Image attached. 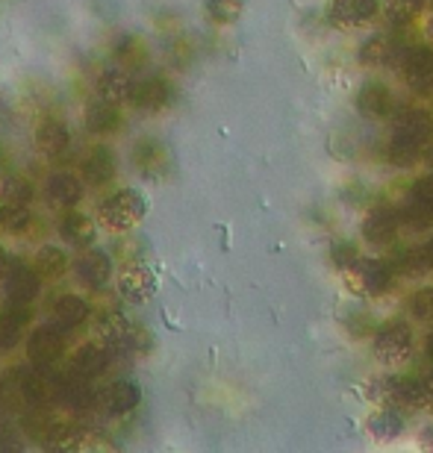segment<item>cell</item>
<instances>
[{"mask_svg":"<svg viewBox=\"0 0 433 453\" xmlns=\"http://www.w3.org/2000/svg\"><path fill=\"white\" fill-rule=\"evenodd\" d=\"M33 195L35 188L27 177H6L4 186H0V201H4V206H30Z\"/></svg>","mask_w":433,"mask_h":453,"instance_id":"cell-29","label":"cell"},{"mask_svg":"<svg viewBox=\"0 0 433 453\" xmlns=\"http://www.w3.org/2000/svg\"><path fill=\"white\" fill-rule=\"evenodd\" d=\"M153 292H157V274L148 265H142V262H130L119 274V295L124 301L144 303L151 301Z\"/></svg>","mask_w":433,"mask_h":453,"instance_id":"cell-6","label":"cell"},{"mask_svg":"<svg viewBox=\"0 0 433 453\" xmlns=\"http://www.w3.org/2000/svg\"><path fill=\"white\" fill-rule=\"evenodd\" d=\"M128 101L139 110H162L171 101V86L162 77H144L130 86Z\"/></svg>","mask_w":433,"mask_h":453,"instance_id":"cell-13","label":"cell"},{"mask_svg":"<svg viewBox=\"0 0 433 453\" xmlns=\"http://www.w3.org/2000/svg\"><path fill=\"white\" fill-rule=\"evenodd\" d=\"M27 321H30V310H27V306L9 303V310L0 312V350L15 348L18 339H21Z\"/></svg>","mask_w":433,"mask_h":453,"instance_id":"cell-24","label":"cell"},{"mask_svg":"<svg viewBox=\"0 0 433 453\" xmlns=\"http://www.w3.org/2000/svg\"><path fill=\"white\" fill-rule=\"evenodd\" d=\"M39 271L24 265V262H18L12 265L6 277V301L12 306H27L35 301V295H39Z\"/></svg>","mask_w":433,"mask_h":453,"instance_id":"cell-12","label":"cell"},{"mask_svg":"<svg viewBox=\"0 0 433 453\" xmlns=\"http://www.w3.org/2000/svg\"><path fill=\"white\" fill-rule=\"evenodd\" d=\"M375 383H377L375 386L377 397H386V401L401 406H421L430 397V386L419 377H395L386 380V386H381L383 380H375Z\"/></svg>","mask_w":433,"mask_h":453,"instance_id":"cell-5","label":"cell"},{"mask_svg":"<svg viewBox=\"0 0 433 453\" xmlns=\"http://www.w3.org/2000/svg\"><path fill=\"white\" fill-rule=\"evenodd\" d=\"M110 359H112L110 344H83V348L74 353V359H71V368H74V374L80 377L95 380L110 368Z\"/></svg>","mask_w":433,"mask_h":453,"instance_id":"cell-14","label":"cell"},{"mask_svg":"<svg viewBox=\"0 0 433 453\" xmlns=\"http://www.w3.org/2000/svg\"><path fill=\"white\" fill-rule=\"evenodd\" d=\"M392 106H395V97L392 92L386 88L383 83H368L360 88V95H357V110L368 115V118H386L392 112Z\"/></svg>","mask_w":433,"mask_h":453,"instance_id":"cell-20","label":"cell"},{"mask_svg":"<svg viewBox=\"0 0 433 453\" xmlns=\"http://www.w3.org/2000/svg\"><path fill=\"white\" fill-rule=\"evenodd\" d=\"M35 144H39V150L44 157L50 159H59L68 153V144H71V133L66 124L59 121H44L39 124V130H35Z\"/></svg>","mask_w":433,"mask_h":453,"instance_id":"cell-17","label":"cell"},{"mask_svg":"<svg viewBox=\"0 0 433 453\" xmlns=\"http://www.w3.org/2000/svg\"><path fill=\"white\" fill-rule=\"evenodd\" d=\"M83 174L89 186H106L115 177V153L106 144H97L83 159Z\"/></svg>","mask_w":433,"mask_h":453,"instance_id":"cell-19","label":"cell"},{"mask_svg":"<svg viewBox=\"0 0 433 453\" xmlns=\"http://www.w3.org/2000/svg\"><path fill=\"white\" fill-rule=\"evenodd\" d=\"M366 427L377 441L386 445V441H395L404 433V415L398 410H390V406H386V410H377L372 418H368Z\"/></svg>","mask_w":433,"mask_h":453,"instance_id":"cell-25","label":"cell"},{"mask_svg":"<svg viewBox=\"0 0 433 453\" xmlns=\"http://www.w3.org/2000/svg\"><path fill=\"white\" fill-rule=\"evenodd\" d=\"M139 401H142V388L133 383V380H119V383H112L104 392V406H106V412H112V415L133 412L139 406Z\"/></svg>","mask_w":433,"mask_h":453,"instance_id":"cell-18","label":"cell"},{"mask_svg":"<svg viewBox=\"0 0 433 453\" xmlns=\"http://www.w3.org/2000/svg\"><path fill=\"white\" fill-rule=\"evenodd\" d=\"M413 206H421V210L433 212V174L419 177L416 183L410 186V201Z\"/></svg>","mask_w":433,"mask_h":453,"instance_id":"cell-35","label":"cell"},{"mask_svg":"<svg viewBox=\"0 0 433 453\" xmlns=\"http://www.w3.org/2000/svg\"><path fill=\"white\" fill-rule=\"evenodd\" d=\"M206 15L215 24H233L242 18V0H206Z\"/></svg>","mask_w":433,"mask_h":453,"instance_id":"cell-31","label":"cell"},{"mask_svg":"<svg viewBox=\"0 0 433 453\" xmlns=\"http://www.w3.org/2000/svg\"><path fill=\"white\" fill-rule=\"evenodd\" d=\"M398 71L416 92H430L433 88V50L430 48H407L398 57Z\"/></svg>","mask_w":433,"mask_h":453,"instance_id":"cell-3","label":"cell"},{"mask_svg":"<svg viewBox=\"0 0 433 453\" xmlns=\"http://www.w3.org/2000/svg\"><path fill=\"white\" fill-rule=\"evenodd\" d=\"M392 53V42L386 39V35H375V39H368L363 48H360V62H366V65H381V62L390 59Z\"/></svg>","mask_w":433,"mask_h":453,"instance_id":"cell-32","label":"cell"},{"mask_svg":"<svg viewBox=\"0 0 433 453\" xmlns=\"http://www.w3.org/2000/svg\"><path fill=\"white\" fill-rule=\"evenodd\" d=\"M130 80L121 74V71H104L101 80H97V92H101V101L110 104H121L130 97Z\"/></svg>","mask_w":433,"mask_h":453,"instance_id":"cell-28","label":"cell"},{"mask_svg":"<svg viewBox=\"0 0 433 453\" xmlns=\"http://www.w3.org/2000/svg\"><path fill=\"white\" fill-rule=\"evenodd\" d=\"M421 250H425V262H428V265L433 268V239L425 244V248H421Z\"/></svg>","mask_w":433,"mask_h":453,"instance_id":"cell-39","label":"cell"},{"mask_svg":"<svg viewBox=\"0 0 433 453\" xmlns=\"http://www.w3.org/2000/svg\"><path fill=\"white\" fill-rule=\"evenodd\" d=\"M66 268H68L66 250L53 248V244H44V248L35 253V271H39L42 277H59Z\"/></svg>","mask_w":433,"mask_h":453,"instance_id":"cell-30","label":"cell"},{"mask_svg":"<svg viewBox=\"0 0 433 453\" xmlns=\"http://www.w3.org/2000/svg\"><path fill=\"white\" fill-rule=\"evenodd\" d=\"M89 312H92L89 310V303L77 295H62L59 301L53 303V321H57L62 330L80 327V324L89 319Z\"/></svg>","mask_w":433,"mask_h":453,"instance_id":"cell-22","label":"cell"},{"mask_svg":"<svg viewBox=\"0 0 433 453\" xmlns=\"http://www.w3.org/2000/svg\"><path fill=\"white\" fill-rule=\"evenodd\" d=\"M115 57H119V62H124L128 68H136L144 62V44L139 39H133V35H128V39H121L115 44Z\"/></svg>","mask_w":433,"mask_h":453,"instance_id":"cell-34","label":"cell"},{"mask_svg":"<svg viewBox=\"0 0 433 453\" xmlns=\"http://www.w3.org/2000/svg\"><path fill=\"white\" fill-rule=\"evenodd\" d=\"M398 226H401V215L383 206V210L368 212V219L363 224V235L372 244H390L398 235Z\"/></svg>","mask_w":433,"mask_h":453,"instance_id":"cell-15","label":"cell"},{"mask_svg":"<svg viewBox=\"0 0 433 453\" xmlns=\"http://www.w3.org/2000/svg\"><path fill=\"white\" fill-rule=\"evenodd\" d=\"M30 212H27V206H6L4 210V219H0V224L6 226L9 233H24L27 226H30Z\"/></svg>","mask_w":433,"mask_h":453,"instance_id":"cell-37","label":"cell"},{"mask_svg":"<svg viewBox=\"0 0 433 453\" xmlns=\"http://www.w3.org/2000/svg\"><path fill=\"white\" fill-rule=\"evenodd\" d=\"M57 401L62 406H68V410H77V412H89L95 410L97 401H101V395H97V388L89 383V377H57Z\"/></svg>","mask_w":433,"mask_h":453,"instance_id":"cell-7","label":"cell"},{"mask_svg":"<svg viewBox=\"0 0 433 453\" xmlns=\"http://www.w3.org/2000/svg\"><path fill=\"white\" fill-rule=\"evenodd\" d=\"M430 33H433V21H430Z\"/></svg>","mask_w":433,"mask_h":453,"instance_id":"cell-44","label":"cell"},{"mask_svg":"<svg viewBox=\"0 0 433 453\" xmlns=\"http://www.w3.org/2000/svg\"><path fill=\"white\" fill-rule=\"evenodd\" d=\"M430 135H433V115L428 110L404 112L392 130L390 157L398 162V165H407V162H413L421 150H425Z\"/></svg>","mask_w":433,"mask_h":453,"instance_id":"cell-1","label":"cell"},{"mask_svg":"<svg viewBox=\"0 0 433 453\" xmlns=\"http://www.w3.org/2000/svg\"><path fill=\"white\" fill-rule=\"evenodd\" d=\"M18 386H21L24 401L39 406V410L42 406H48L50 401H57V377L48 374L42 365L18 371Z\"/></svg>","mask_w":433,"mask_h":453,"instance_id":"cell-8","label":"cell"},{"mask_svg":"<svg viewBox=\"0 0 433 453\" xmlns=\"http://www.w3.org/2000/svg\"><path fill=\"white\" fill-rule=\"evenodd\" d=\"M413 350V330L404 321H392L377 330L375 357L381 362H401Z\"/></svg>","mask_w":433,"mask_h":453,"instance_id":"cell-4","label":"cell"},{"mask_svg":"<svg viewBox=\"0 0 433 453\" xmlns=\"http://www.w3.org/2000/svg\"><path fill=\"white\" fill-rule=\"evenodd\" d=\"M401 4H407V6H419V4H425V0H401Z\"/></svg>","mask_w":433,"mask_h":453,"instance_id":"cell-42","label":"cell"},{"mask_svg":"<svg viewBox=\"0 0 433 453\" xmlns=\"http://www.w3.org/2000/svg\"><path fill=\"white\" fill-rule=\"evenodd\" d=\"M148 212V203L139 192L133 188H121V192L110 195L106 201L97 206V219L106 226V230H115V233H128L133 230Z\"/></svg>","mask_w":433,"mask_h":453,"instance_id":"cell-2","label":"cell"},{"mask_svg":"<svg viewBox=\"0 0 433 453\" xmlns=\"http://www.w3.org/2000/svg\"><path fill=\"white\" fill-rule=\"evenodd\" d=\"M377 9H381L377 0H330L328 18H330V24L348 30V27L368 24L377 15Z\"/></svg>","mask_w":433,"mask_h":453,"instance_id":"cell-11","label":"cell"},{"mask_svg":"<svg viewBox=\"0 0 433 453\" xmlns=\"http://www.w3.org/2000/svg\"><path fill=\"white\" fill-rule=\"evenodd\" d=\"M330 259H333V265H336L339 271H351V268H354L357 262H360V250H357V244H354V242L339 239V242H333Z\"/></svg>","mask_w":433,"mask_h":453,"instance_id":"cell-33","label":"cell"},{"mask_svg":"<svg viewBox=\"0 0 433 453\" xmlns=\"http://www.w3.org/2000/svg\"><path fill=\"white\" fill-rule=\"evenodd\" d=\"M133 162L144 177H159L168 165V150L166 144L157 139H142L133 150Z\"/></svg>","mask_w":433,"mask_h":453,"instance_id":"cell-16","label":"cell"},{"mask_svg":"<svg viewBox=\"0 0 433 453\" xmlns=\"http://www.w3.org/2000/svg\"><path fill=\"white\" fill-rule=\"evenodd\" d=\"M428 357L433 359V330H430V336H428Z\"/></svg>","mask_w":433,"mask_h":453,"instance_id":"cell-41","label":"cell"},{"mask_svg":"<svg viewBox=\"0 0 433 453\" xmlns=\"http://www.w3.org/2000/svg\"><path fill=\"white\" fill-rule=\"evenodd\" d=\"M354 292L366 295H386L392 286V268L390 262L381 259H360L354 265Z\"/></svg>","mask_w":433,"mask_h":453,"instance_id":"cell-10","label":"cell"},{"mask_svg":"<svg viewBox=\"0 0 433 453\" xmlns=\"http://www.w3.org/2000/svg\"><path fill=\"white\" fill-rule=\"evenodd\" d=\"M0 219H4V210H0Z\"/></svg>","mask_w":433,"mask_h":453,"instance_id":"cell-43","label":"cell"},{"mask_svg":"<svg viewBox=\"0 0 433 453\" xmlns=\"http://www.w3.org/2000/svg\"><path fill=\"white\" fill-rule=\"evenodd\" d=\"M59 233H62V239H66V242L80 244V248L89 244V242H95V224L83 212H66V215H62Z\"/></svg>","mask_w":433,"mask_h":453,"instance_id":"cell-26","label":"cell"},{"mask_svg":"<svg viewBox=\"0 0 433 453\" xmlns=\"http://www.w3.org/2000/svg\"><path fill=\"white\" fill-rule=\"evenodd\" d=\"M9 171V153L4 150V144H0V177H6Z\"/></svg>","mask_w":433,"mask_h":453,"instance_id":"cell-38","label":"cell"},{"mask_svg":"<svg viewBox=\"0 0 433 453\" xmlns=\"http://www.w3.org/2000/svg\"><path fill=\"white\" fill-rule=\"evenodd\" d=\"M4 268H6V250L0 248V274H4Z\"/></svg>","mask_w":433,"mask_h":453,"instance_id":"cell-40","label":"cell"},{"mask_svg":"<svg viewBox=\"0 0 433 453\" xmlns=\"http://www.w3.org/2000/svg\"><path fill=\"white\" fill-rule=\"evenodd\" d=\"M410 312L416 315L419 321H433V286L419 288L410 297Z\"/></svg>","mask_w":433,"mask_h":453,"instance_id":"cell-36","label":"cell"},{"mask_svg":"<svg viewBox=\"0 0 433 453\" xmlns=\"http://www.w3.org/2000/svg\"><path fill=\"white\" fill-rule=\"evenodd\" d=\"M48 197H50V203H57V206H74L80 197H83V183L74 177V174H66V171H59V174H53L48 180Z\"/></svg>","mask_w":433,"mask_h":453,"instance_id":"cell-23","label":"cell"},{"mask_svg":"<svg viewBox=\"0 0 433 453\" xmlns=\"http://www.w3.org/2000/svg\"><path fill=\"white\" fill-rule=\"evenodd\" d=\"M86 127L92 133H97V135L115 133L121 127V112L115 110V104H110V101H97L95 106H89Z\"/></svg>","mask_w":433,"mask_h":453,"instance_id":"cell-27","label":"cell"},{"mask_svg":"<svg viewBox=\"0 0 433 453\" xmlns=\"http://www.w3.org/2000/svg\"><path fill=\"white\" fill-rule=\"evenodd\" d=\"M77 277H80V283L89 286V288H101L106 280H110V257L101 250H89L83 253V257L77 259Z\"/></svg>","mask_w":433,"mask_h":453,"instance_id":"cell-21","label":"cell"},{"mask_svg":"<svg viewBox=\"0 0 433 453\" xmlns=\"http://www.w3.org/2000/svg\"><path fill=\"white\" fill-rule=\"evenodd\" d=\"M62 348H66V339H62V327L53 324V327H39L27 342V353H30L33 365L48 368L62 357Z\"/></svg>","mask_w":433,"mask_h":453,"instance_id":"cell-9","label":"cell"}]
</instances>
